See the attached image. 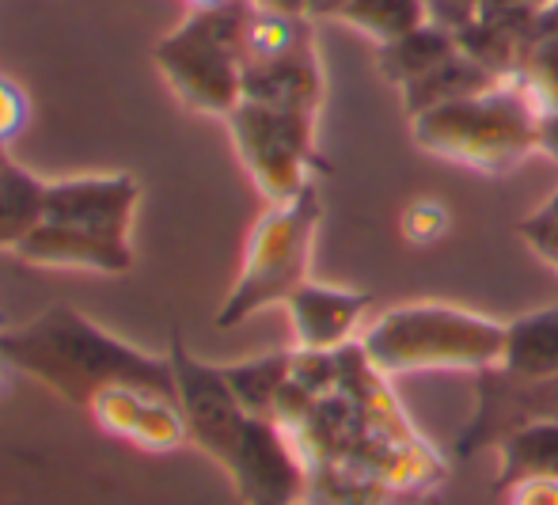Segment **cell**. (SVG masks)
I'll list each match as a JSON object with an SVG mask.
<instances>
[{"label": "cell", "instance_id": "3957f363", "mask_svg": "<svg viewBox=\"0 0 558 505\" xmlns=\"http://www.w3.org/2000/svg\"><path fill=\"white\" fill-rule=\"evenodd\" d=\"M539 110L517 81H501L478 96L441 103L411 118V137L422 153L483 176H506L536 153Z\"/></svg>", "mask_w": 558, "mask_h": 505}, {"label": "cell", "instance_id": "6da1fadb", "mask_svg": "<svg viewBox=\"0 0 558 505\" xmlns=\"http://www.w3.org/2000/svg\"><path fill=\"white\" fill-rule=\"evenodd\" d=\"M0 361L35 376L73 407H88L114 384L156 392L179 404L168 358L133 350L69 304H53L23 327L0 330Z\"/></svg>", "mask_w": 558, "mask_h": 505}, {"label": "cell", "instance_id": "f1b7e54d", "mask_svg": "<svg viewBox=\"0 0 558 505\" xmlns=\"http://www.w3.org/2000/svg\"><path fill=\"white\" fill-rule=\"evenodd\" d=\"M350 0H308V20H338Z\"/></svg>", "mask_w": 558, "mask_h": 505}, {"label": "cell", "instance_id": "8fae6325", "mask_svg": "<svg viewBox=\"0 0 558 505\" xmlns=\"http://www.w3.org/2000/svg\"><path fill=\"white\" fill-rule=\"evenodd\" d=\"M92 418L104 433H111L118 441H130V445L145 448V453H171L183 441H191L183 422V410L175 399L156 396L145 388H104L96 399L88 404Z\"/></svg>", "mask_w": 558, "mask_h": 505}, {"label": "cell", "instance_id": "30bf717a", "mask_svg": "<svg viewBox=\"0 0 558 505\" xmlns=\"http://www.w3.org/2000/svg\"><path fill=\"white\" fill-rule=\"evenodd\" d=\"M478 376V407L475 418L456 437V456H475L483 448L498 445L513 425L555 418L558 422V376L555 381L521 384L501 376L498 369H486Z\"/></svg>", "mask_w": 558, "mask_h": 505}, {"label": "cell", "instance_id": "cb8c5ba5", "mask_svg": "<svg viewBox=\"0 0 558 505\" xmlns=\"http://www.w3.org/2000/svg\"><path fill=\"white\" fill-rule=\"evenodd\" d=\"M517 236L536 251L539 263H547L558 274V191L517 225Z\"/></svg>", "mask_w": 558, "mask_h": 505}, {"label": "cell", "instance_id": "ffe728a7", "mask_svg": "<svg viewBox=\"0 0 558 505\" xmlns=\"http://www.w3.org/2000/svg\"><path fill=\"white\" fill-rule=\"evenodd\" d=\"M456 50H460V46H456V31L429 20L426 27L399 38V43L376 46V65H380V73L388 76L396 88H407V84L434 73V69L452 58Z\"/></svg>", "mask_w": 558, "mask_h": 505}, {"label": "cell", "instance_id": "9a60e30c", "mask_svg": "<svg viewBox=\"0 0 558 505\" xmlns=\"http://www.w3.org/2000/svg\"><path fill=\"white\" fill-rule=\"evenodd\" d=\"M243 99L316 115L319 99H324V69H319L316 50L289 61H274V65L243 69Z\"/></svg>", "mask_w": 558, "mask_h": 505}, {"label": "cell", "instance_id": "7a4b0ae2", "mask_svg": "<svg viewBox=\"0 0 558 505\" xmlns=\"http://www.w3.org/2000/svg\"><path fill=\"white\" fill-rule=\"evenodd\" d=\"M361 353L384 376L434 373V369H498L506 350V323L441 301L388 308L361 335Z\"/></svg>", "mask_w": 558, "mask_h": 505}, {"label": "cell", "instance_id": "484cf974", "mask_svg": "<svg viewBox=\"0 0 558 505\" xmlns=\"http://www.w3.org/2000/svg\"><path fill=\"white\" fill-rule=\"evenodd\" d=\"M426 4H429V20L441 23L448 31H460L478 12V0H426Z\"/></svg>", "mask_w": 558, "mask_h": 505}, {"label": "cell", "instance_id": "5bb4252c", "mask_svg": "<svg viewBox=\"0 0 558 505\" xmlns=\"http://www.w3.org/2000/svg\"><path fill=\"white\" fill-rule=\"evenodd\" d=\"M498 373L509 381L536 384L558 376V308H536L506 323V350Z\"/></svg>", "mask_w": 558, "mask_h": 505}, {"label": "cell", "instance_id": "7402d4cb", "mask_svg": "<svg viewBox=\"0 0 558 505\" xmlns=\"http://www.w3.org/2000/svg\"><path fill=\"white\" fill-rule=\"evenodd\" d=\"M338 20H342L345 27L361 31L368 43L388 46V43H399V38L414 35L418 27H426L429 4L426 0H350Z\"/></svg>", "mask_w": 558, "mask_h": 505}, {"label": "cell", "instance_id": "83f0119b", "mask_svg": "<svg viewBox=\"0 0 558 505\" xmlns=\"http://www.w3.org/2000/svg\"><path fill=\"white\" fill-rule=\"evenodd\" d=\"M536 153L558 160V110H544L536 122Z\"/></svg>", "mask_w": 558, "mask_h": 505}, {"label": "cell", "instance_id": "d4e9b609", "mask_svg": "<svg viewBox=\"0 0 558 505\" xmlns=\"http://www.w3.org/2000/svg\"><path fill=\"white\" fill-rule=\"evenodd\" d=\"M27 125V96L20 84L0 76V148H8Z\"/></svg>", "mask_w": 558, "mask_h": 505}, {"label": "cell", "instance_id": "8992f818", "mask_svg": "<svg viewBox=\"0 0 558 505\" xmlns=\"http://www.w3.org/2000/svg\"><path fill=\"white\" fill-rule=\"evenodd\" d=\"M225 122L243 171L270 205L293 202L304 187L316 183V115L243 99Z\"/></svg>", "mask_w": 558, "mask_h": 505}, {"label": "cell", "instance_id": "44dd1931", "mask_svg": "<svg viewBox=\"0 0 558 505\" xmlns=\"http://www.w3.org/2000/svg\"><path fill=\"white\" fill-rule=\"evenodd\" d=\"M228 376V388L235 392L240 407L251 418H274V404H278L281 388L289 384L293 373V350L266 353V358H251L240 365H221Z\"/></svg>", "mask_w": 558, "mask_h": 505}, {"label": "cell", "instance_id": "603a6c76", "mask_svg": "<svg viewBox=\"0 0 558 505\" xmlns=\"http://www.w3.org/2000/svg\"><path fill=\"white\" fill-rule=\"evenodd\" d=\"M448 225H452V213H448V205L441 199H414L403 209V217H399V232L414 248L437 243L448 232Z\"/></svg>", "mask_w": 558, "mask_h": 505}, {"label": "cell", "instance_id": "1f68e13d", "mask_svg": "<svg viewBox=\"0 0 558 505\" xmlns=\"http://www.w3.org/2000/svg\"><path fill=\"white\" fill-rule=\"evenodd\" d=\"M521 4H529L532 12H544V8H551V4H558V0H521Z\"/></svg>", "mask_w": 558, "mask_h": 505}, {"label": "cell", "instance_id": "9c48e42d", "mask_svg": "<svg viewBox=\"0 0 558 505\" xmlns=\"http://www.w3.org/2000/svg\"><path fill=\"white\" fill-rule=\"evenodd\" d=\"M137 179L118 176H84L61 179L46 191V217L50 225H65L76 232L99 236L111 243H130L133 209H137Z\"/></svg>", "mask_w": 558, "mask_h": 505}, {"label": "cell", "instance_id": "e0dca14e", "mask_svg": "<svg viewBox=\"0 0 558 505\" xmlns=\"http://www.w3.org/2000/svg\"><path fill=\"white\" fill-rule=\"evenodd\" d=\"M513 81L521 84L539 115L558 110V4L536 12Z\"/></svg>", "mask_w": 558, "mask_h": 505}, {"label": "cell", "instance_id": "277c9868", "mask_svg": "<svg viewBox=\"0 0 558 505\" xmlns=\"http://www.w3.org/2000/svg\"><path fill=\"white\" fill-rule=\"evenodd\" d=\"M251 0L191 12L153 50L175 99L194 115L228 118L243 103V23Z\"/></svg>", "mask_w": 558, "mask_h": 505}, {"label": "cell", "instance_id": "2e32d148", "mask_svg": "<svg viewBox=\"0 0 558 505\" xmlns=\"http://www.w3.org/2000/svg\"><path fill=\"white\" fill-rule=\"evenodd\" d=\"M494 448H498V460H501V471L494 479L498 491H509L517 483H532V479H558L555 418H536V422L513 425Z\"/></svg>", "mask_w": 558, "mask_h": 505}, {"label": "cell", "instance_id": "5b68a950", "mask_svg": "<svg viewBox=\"0 0 558 505\" xmlns=\"http://www.w3.org/2000/svg\"><path fill=\"white\" fill-rule=\"evenodd\" d=\"M319 217H324V199H319L316 183L304 187L293 202L266 205V213L251 228L247 248H243L240 278L214 315L217 327H240L263 308L286 304L308 281Z\"/></svg>", "mask_w": 558, "mask_h": 505}, {"label": "cell", "instance_id": "ac0fdd59", "mask_svg": "<svg viewBox=\"0 0 558 505\" xmlns=\"http://www.w3.org/2000/svg\"><path fill=\"white\" fill-rule=\"evenodd\" d=\"M46 191L50 183L23 171L12 156H0V251H15L43 225Z\"/></svg>", "mask_w": 558, "mask_h": 505}, {"label": "cell", "instance_id": "52a82bcc", "mask_svg": "<svg viewBox=\"0 0 558 505\" xmlns=\"http://www.w3.org/2000/svg\"><path fill=\"white\" fill-rule=\"evenodd\" d=\"M168 365L175 376V396L183 410L186 433L198 448H206L217 464L232 460L243 430H247V410L240 407L235 392L228 388V376L221 365L198 361L183 342V330L171 327L168 335Z\"/></svg>", "mask_w": 558, "mask_h": 505}, {"label": "cell", "instance_id": "d6986e66", "mask_svg": "<svg viewBox=\"0 0 558 505\" xmlns=\"http://www.w3.org/2000/svg\"><path fill=\"white\" fill-rule=\"evenodd\" d=\"M501 84L490 69H483L478 61H471L468 53L456 50L452 58L441 61L434 73H426L422 81L407 84L399 88V99H403V110L407 118L422 115L429 107H441V103H456V99H468V96H478V92L494 88Z\"/></svg>", "mask_w": 558, "mask_h": 505}, {"label": "cell", "instance_id": "7c38bea8", "mask_svg": "<svg viewBox=\"0 0 558 505\" xmlns=\"http://www.w3.org/2000/svg\"><path fill=\"white\" fill-rule=\"evenodd\" d=\"M368 304H373V297L361 293V289H335L319 286V281H304L286 301L296 350H342Z\"/></svg>", "mask_w": 558, "mask_h": 505}, {"label": "cell", "instance_id": "ba28073f", "mask_svg": "<svg viewBox=\"0 0 558 505\" xmlns=\"http://www.w3.org/2000/svg\"><path fill=\"white\" fill-rule=\"evenodd\" d=\"M228 476L251 505H293L308 491V468L274 418H247V430L228 460Z\"/></svg>", "mask_w": 558, "mask_h": 505}, {"label": "cell", "instance_id": "4dcf8cb0", "mask_svg": "<svg viewBox=\"0 0 558 505\" xmlns=\"http://www.w3.org/2000/svg\"><path fill=\"white\" fill-rule=\"evenodd\" d=\"M186 4H191L194 12H202V8H221V4H228V0H186Z\"/></svg>", "mask_w": 558, "mask_h": 505}, {"label": "cell", "instance_id": "f546056e", "mask_svg": "<svg viewBox=\"0 0 558 505\" xmlns=\"http://www.w3.org/2000/svg\"><path fill=\"white\" fill-rule=\"evenodd\" d=\"M258 8H278V12H296V15H308V0H251Z\"/></svg>", "mask_w": 558, "mask_h": 505}, {"label": "cell", "instance_id": "4fadbf2b", "mask_svg": "<svg viewBox=\"0 0 558 505\" xmlns=\"http://www.w3.org/2000/svg\"><path fill=\"white\" fill-rule=\"evenodd\" d=\"M15 255L31 266H46V270H92V274H125L133 266L130 243H111L99 236L76 232L65 225H43L15 248Z\"/></svg>", "mask_w": 558, "mask_h": 505}, {"label": "cell", "instance_id": "4316f807", "mask_svg": "<svg viewBox=\"0 0 558 505\" xmlns=\"http://www.w3.org/2000/svg\"><path fill=\"white\" fill-rule=\"evenodd\" d=\"M509 505H558V479H532V483L509 486Z\"/></svg>", "mask_w": 558, "mask_h": 505}]
</instances>
